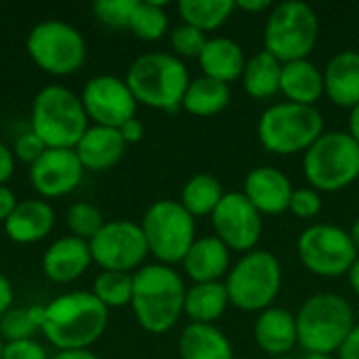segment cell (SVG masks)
I'll use <instances>...</instances> for the list:
<instances>
[{"label": "cell", "mask_w": 359, "mask_h": 359, "mask_svg": "<svg viewBox=\"0 0 359 359\" xmlns=\"http://www.w3.org/2000/svg\"><path fill=\"white\" fill-rule=\"evenodd\" d=\"M118 130H120V135H122V139H124L126 145H128V143H139V141L143 139V135H145L143 122L137 120V118H130V120L124 122Z\"/></svg>", "instance_id": "obj_43"}, {"label": "cell", "mask_w": 359, "mask_h": 359, "mask_svg": "<svg viewBox=\"0 0 359 359\" xmlns=\"http://www.w3.org/2000/svg\"><path fill=\"white\" fill-rule=\"evenodd\" d=\"M109 320V309L84 290L67 292L44 305L42 334L59 351H86L95 345Z\"/></svg>", "instance_id": "obj_1"}, {"label": "cell", "mask_w": 359, "mask_h": 359, "mask_svg": "<svg viewBox=\"0 0 359 359\" xmlns=\"http://www.w3.org/2000/svg\"><path fill=\"white\" fill-rule=\"evenodd\" d=\"M297 250L305 269L320 278L347 276L359 257L349 231L328 223L309 225L299 236Z\"/></svg>", "instance_id": "obj_12"}, {"label": "cell", "mask_w": 359, "mask_h": 359, "mask_svg": "<svg viewBox=\"0 0 359 359\" xmlns=\"http://www.w3.org/2000/svg\"><path fill=\"white\" fill-rule=\"evenodd\" d=\"M271 359H294L292 355H280V358H271Z\"/></svg>", "instance_id": "obj_52"}, {"label": "cell", "mask_w": 359, "mask_h": 359, "mask_svg": "<svg viewBox=\"0 0 359 359\" xmlns=\"http://www.w3.org/2000/svg\"><path fill=\"white\" fill-rule=\"evenodd\" d=\"M183 278L168 265H145L133 273V313L139 326L151 334L168 332L185 305Z\"/></svg>", "instance_id": "obj_2"}, {"label": "cell", "mask_w": 359, "mask_h": 359, "mask_svg": "<svg viewBox=\"0 0 359 359\" xmlns=\"http://www.w3.org/2000/svg\"><path fill=\"white\" fill-rule=\"evenodd\" d=\"M229 252L231 250L217 236L196 238L183 259V269L194 284L221 282V278L229 273Z\"/></svg>", "instance_id": "obj_22"}, {"label": "cell", "mask_w": 359, "mask_h": 359, "mask_svg": "<svg viewBox=\"0 0 359 359\" xmlns=\"http://www.w3.org/2000/svg\"><path fill=\"white\" fill-rule=\"evenodd\" d=\"M236 8L246 13H261V11H271L273 4L269 0H240L236 2Z\"/></svg>", "instance_id": "obj_46"}, {"label": "cell", "mask_w": 359, "mask_h": 359, "mask_svg": "<svg viewBox=\"0 0 359 359\" xmlns=\"http://www.w3.org/2000/svg\"><path fill=\"white\" fill-rule=\"evenodd\" d=\"M84 172L74 149H46L29 166V181L42 198H61L78 189Z\"/></svg>", "instance_id": "obj_16"}, {"label": "cell", "mask_w": 359, "mask_h": 359, "mask_svg": "<svg viewBox=\"0 0 359 359\" xmlns=\"http://www.w3.org/2000/svg\"><path fill=\"white\" fill-rule=\"evenodd\" d=\"M349 135L359 145V103L355 107H351V114H349Z\"/></svg>", "instance_id": "obj_47"}, {"label": "cell", "mask_w": 359, "mask_h": 359, "mask_svg": "<svg viewBox=\"0 0 359 359\" xmlns=\"http://www.w3.org/2000/svg\"><path fill=\"white\" fill-rule=\"evenodd\" d=\"M17 204L19 202H17L13 189H8L6 185H0V223H4L8 219V215L15 210Z\"/></svg>", "instance_id": "obj_44"}, {"label": "cell", "mask_w": 359, "mask_h": 359, "mask_svg": "<svg viewBox=\"0 0 359 359\" xmlns=\"http://www.w3.org/2000/svg\"><path fill=\"white\" fill-rule=\"evenodd\" d=\"M292 191V183L282 170L261 166L246 175L242 194L261 215H282L290 208Z\"/></svg>", "instance_id": "obj_17"}, {"label": "cell", "mask_w": 359, "mask_h": 359, "mask_svg": "<svg viewBox=\"0 0 359 359\" xmlns=\"http://www.w3.org/2000/svg\"><path fill=\"white\" fill-rule=\"evenodd\" d=\"M2 349H4V343H2V339H0V359H2Z\"/></svg>", "instance_id": "obj_53"}, {"label": "cell", "mask_w": 359, "mask_h": 359, "mask_svg": "<svg viewBox=\"0 0 359 359\" xmlns=\"http://www.w3.org/2000/svg\"><path fill=\"white\" fill-rule=\"evenodd\" d=\"M227 307L229 294L225 282H206L187 288L183 313L191 320V324H215L223 318Z\"/></svg>", "instance_id": "obj_27"}, {"label": "cell", "mask_w": 359, "mask_h": 359, "mask_svg": "<svg viewBox=\"0 0 359 359\" xmlns=\"http://www.w3.org/2000/svg\"><path fill=\"white\" fill-rule=\"evenodd\" d=\"M128 29H133V34L141 40H147V42L160 40L168 29V15L164 11V4L139 0L133 11Z\"/></svg>", "instance_id": "obj_33"}, {"label": "cell", "mask_w": 359, "mask_h": 359, "mask_svg": "<svg viewBox=\"0 0 359 359\" xmlns=\"http://www.w3.org/2000/svg\"><path fill=\"white\" fill-rule=\"evenodd\" d=\"M320 21L316 11L301 0H286L269 11L265 23V50L280 63L307 59L316 48Z\"/></svg>", "instance_id": "obj_9"}, {"label": "cell", "mask_w": 359, "mask_h": 359, "mask_svg": "<svg viewBox=\"0 0 359 359\" xmlns=\"http://www.w3.org/2000/svg\"><path fill=\"white\" fill-rule=\"evenodd\" d=\"M294 318L299 345L307 353L320 355L337 353L355 326L351 303L334 292H320L309 297Z\"/></svg>", "instance_id": "obj_4"}, {"label": "cell", "mask_w": 359, "mask_h": 359, "mask_svg": "<svg viewBox=\"0 0 359 359\" xmlns=\"http://www.w3.org/2000/svg\"><path fill=\"white\" fill-rule=\"evenodd\" d=\"M324 95L339 107H355L359 103V53H337L324 72Z\"/></svg>", "instance_id": "obj_23"}, {"label": "cell", "mask_w": 359, "mask_h": 359, "mask_svg": "<svg viewBox=\"0 0 359 359\" xmlns=\"http://www.w3.org/2000/svg\"><path fill=\"white\" fill-rule=\"evenodd\" d=\"M124 149H126V143L118 128H107V126H97V124L88 126L84 137L74 147L84 170H90V172H103V170L114 168L124 156Z\"/></svg>", "instance_id": "obj_19"}, {"label": "cell", "mask_w": 359, "mask_h": 359, "mask_svg": "<svg viewBox=\"0 0 359 359\" xmlns=\"http://www.w3.org/2000/svg\"><path fill=\"white\" fill-rule=\"evenodd\" d=\"M255 341L259 349L271 358L288 355L299 345L297 318L284 307H269L261 311L255 324Z\"/></svg>", "instance_id": "obj_20"}, {"label": "cell", "mask_w": 359, "mask_h": 359, "mask_svg": "<svg viewBox=\"0 0 359 359\" xmlns=\"http://www.w3.org/2000/svg\"><path fill=\"white\" fill-rule=\"evenodd\" d=\"M349 236H351V240H353V244H355V248H358L359 252V217L353 221V225L349 229Z\"/></svg>", "instance_id": "obj_50"}, {"label": "cell", "mask_w": 359, "mask_h": 359, "mask_svg": "<svg viewBox=\"0 0 359 359\" xmlns=\"http://www.w3.org/2000/svg\"><path fill=\"white\" fill-rule=\"evenodd\" d=\"M337 359H359V324L353 326V330L337 351Z\"/></svg>", "instance_id": "obj_42"}, {"label": "cell", "mask_w": 359, "mask_h": 359, "mask_svg": "<svg viewBox=\"0 0 359 359\" xmlns=\"http://www.w3.org/2000/svg\"><path fill=\"white\" fill-rule=\"evenodd\" d=\"M124 82L137 103L162 111H177L189 86L185 63L170 53H145L133 61Z\"/></svg>", "instance_id": "obj_3"}, {"label": "cell", "mask_w": 359, "mask_h": 359, "mask_svg": "<svg viewBox=\"0 0 359 359\" xmlns=\"http://www.w3.org/2000/svg\"><path fill=\"white\" fill-rule=\"evenodd\" d=\"M229 99H231L229 84L200 76L189 82L181 107L185 111H189L191 116L210 118V116H217L219 111H223L229 105Z\"/></svg>", "instance_id": "obj_28"}, {"label": "cell", "mask_w": 359, "mask_h": 359, "mask_svg": "<svg viewBox=\"0 0 359 359\" xmlns=\"http://www.w3.org/2000/svg\"><path fill=\"white\" fill-rule=\"evenodd\" d=\"M29 128L48 149H74L88 130V116L80 97L65 86L50 84L32 103Z\"/></svg>", "instance_id": "obj_5"}, {"label": "cell", "mask_w": 359, "mask_h": 359, "mask_svg": "<svg viewBox=\"0 0 359 359\" xmlns=\"http://www.w3.org/2000/svg\"><path fill=\"white\" fill-rule=\"evenodd\" d=\"M225 191L217 177L212 175H196L191 177L181 191V204L183 208L196 219V217H208L215 212L219 202L223 200Z\"/></svg>", "instance_id": "obj_30"}, {"label": "cell", "mask_w": 359, "mask_h": 359, "mask_svg": "<svg viewBox=\"0 0 359 359\" xmlns=\"http://www.w3.org/2000/svg\"><path fill=\"white\" fill-rule=\"evenodd\" d=\"M48 147L44 145V141L29 128V130H25V133H21L17 139H15V145H13V154H15V158H19L21 162H25V164H34L44 151H46Z\"/></svg>", "instance_id": "obj_39"}, {"label": "cell", "mask_w": 359, "mask_h": 359, "mask_svg": "<svg viewBox=\"0 0 359 359\" xmlns=\"http://www.w3.org/2000/svg\"><path fill=\"white\" fill-rule=\"evenodd\" d=\"M27 53L32 61L46 74L67 76L82 67L86 59V42L82 34L65 21H42L27 36Z\"/></svg>", "instance_id": "obj_11"}, {"label": "cell", "mask_w": 359, "mask_h": 359, "mask_svg": "<svg viewBox=\"0 0 359 359\" xmlns=\"http://www.w3.org/2000/svg\"><path fill=\"white\" fill-rule=\"evenodd\" d=\"M141 229L149 255H154L160 265L168 267L183 263L187 250L196 242V221L183 204L175 200L154 202L141 221Z\"/></svg>", "instance_id": "obj_10"}, {"label": "cell", "mask_w": 359, "mask_h": 359, "mask_svg": "<svg viewBox=\"0 0 359 359\" xmlns=\"http://www.w3.org/2000/svg\"><path fill=\"white\" fill-rule=\"evenodd\" d=\"M198 61L206 78H212L225 84L242 78L244 67H246V57H244L242 46L236 40L223 38V36L208 38Z\"/></svg>", "instance_id": "obj_25"}, {"label": "cell", "mask_w": 359, "mask_h": 359, "mask_svg": "<svg viewBox=\"0 0 359 359\" xmlns=\"http://www.w3.org/2000/svg\"><path fill=\"white\" fill-rule=\"evenodd\" d=\"M44 307H11L4 316H0V339L2 343L27 341L36 332L42 330Z\"/></svg>", "instance_id": "obj_32"}, {"label": "cell", "mask_w": 359, "mask_h": 359, "mask_svg": "<svg viewBox=\"0 0 359 359\" xmlns=\"http://www.w3.org/2000/svg\"><path fill=\"white\" fill-rule=\"evenodd\" d=\"M349 284H351V290L355 292L359 297V257H358V261L353 263V267L349 269Z\"/></svg>", "instance_id": "obj_49"}, {"label": "cell", "mask_w": 359, "mask_h": 359, "mask_svg": "<svg viewBox=\"0 0 359 359\" xmlns=\"http://www.w3.org/2000/svg\"><path fill=\"white\" fill-rule=\"evenodd\" d=\"M301 359H337V358H332V355H320V353H307V355H303Z\"/></svg>", "instance_id": "obj_51"}, {"label": "cell", "mask_w": 359, "mask_h": 359, "mask_svg": "<svg viewBox=\"0 0 359 359\" xmlns=\"http://www.w3.org/2000/svg\"><path fill=\"white\" fill-rule=\"evenodd\" d=\"M181 359H233L229 339L215 324H187L179 339Z\"/></svg>", "instance_id": "obj_26"}, {"label": "cell", "mask_w": 359, "mask_h": 359, "mask_svg": "<svg viewBox=\"0 0 359 359\" xmlns=\"http://www.w3.org/2000/svg\"><path fill=\"white\" fill-rule=\"evenodd\" d=\"M93 294L107 307L120 309L133 301V273L101 271L93 284Z\"/></svg>", "instance_id": "obj_34"}, {"label": "cell", "mask_w": 359, "mask_h": 359, "mask_svg": "<svg viewBox=\"0 0 359 359\" xmlns=\"http://www.w3.org/2000/svg\"><path fill=\"white\" fill-rule=\"evenodd\" d=\"M137 2L139 0H97L93 4V13L109 27H128Z\"/></svg>", "instance_id": "obj_36"}, {"label": "cell", "mask_w": 359, "mask_h": 359, "mask_svg": "<svg viewBox=\"0 0 359 359\" xmlns=\"http://www.w3.org/2000/svg\"><path fill=\"white\" fill-rule=\"evenodd\" d=\"M303 172L316 191H341L359 179V145L349 133H324L305 151Z\"/></svg>", "instance_id": "obj_7"}, {"label": "cell", "mask_w": 359, "mask_h": 359, "mask_svg": "<svg viewBox=\"0 0 359 359\" xmlns=\"http://www.w3.org/2000/svg\"><path fill=\"white\" fill-rule=\"evenodd\" d=\"M236 11L233 0H181L179 13L183 23L208 34L219 29Z\"/></svg>", "instance_id": "obj_31"}, {"label": "cell", "mask_w": 359, "mask_h": 359, "mask_svg": "<svg viewBox=\"0 0 359 359\" xmlns=\"http://www.w3.org/2000/svg\"><path fill=\"white\" fill-rule=\"evenodd\" d=\"M280 76L282 63L267 50H261L246 61L242 82L252 99H269L280 93Z\"/></svg>", "instance_id": "obj_29"}, {"label": "cell", "mask_w": 359, "mask_h": 359, "mask_svg": "<svg viewBox=\"0 0 359 359\" xmlns=\"http://www.w3.org/2000/svg\"><path fill=\"white\" fill-rule=\"evenodd\" d=\"M297 219H313L322 210V196L313 187H299L292 191L290 198V208H288Z\"/></svg>", "instance_id": "obj_38"}, {"label": "cell", "mask_w": 359, "mask_h": 359, "mask_svg": "<svg viewBox=\"0 0 359 359\" xmlns=\"http://www.w3.org/2000/svg\"><path fill=\"white\" fill-rule=\"evenodd\" d=\"M225 288L229 305L242 311H265L273 307L282 290V265L269 250L246 252L227 273Z\"/></svg>", "instance_id": "obj_8"}, {"label": "cell", "mask_w": 359, "mask_h": 359, "mask_svg": "<svg viewBox=\"0 0 359 359\" xmlns=\"http://www.w3.org/2000/svg\"><path fill=\"white\" fill-rule=\"evenodd\" d=\"M2 359H50L46 349L34 341V339H27V341H17V343H4V349H2Z\"/></svg>", "instance_id": "obj_40"}, {"label": "cell", "mask_w": 359, "mask_h": 359, "mask_svg": "<svg viewBox=\"0 0 359 359\" xmlns=\"http://www.w3.org/2000/svg\"><path fill=\"white\" fill-rule=\"evenodd\" d=\"M210 219L215 236L229 250L244 255L257 250V244L263 233V219L242 191L225 194Z\"/></svg>", "instance_id": "obj_14"}, {"label": "cell", "mask_w": 359, "mask_h": 359, "mask_svg": "<svg viewBox=\"0 0 359 359\" xmlns=\"http://www.w3.org/2000/svg\"><path fill=\"white\" fill-rule=\"evenodd\" d=\"M50 359H99V358L86 349V351H59V353H55Z\"/></svg>", "instance_id": "obj_48"}, {"label": "cell", "mask_w": 359, "mask_h": 359, "mask_svg": "<svg viewBox=\"0 0 359 359\" xmlns=\"http://www.w3.org/2000/svg\"><path fill=\"white\" fill-rule=\"evenodd\" d=\"M90 246L86 240L65 236L55 240L42 257V271L55 284H67L78 280L90 267Z\"/></svg>", "instance_id": "obj_18"}, {"label": "cell", "mask_w": 359, "mask_h": 359, "mask_svg": "<svg viewBox=\"0 0 359 359\" xmlns=\"http://www.w3.org/2000/svg\"><path fill=\"white\" fill-rule=\"evenodd\" d=\"M13 305V286L11 282L0 273V316H4Z\"/></svg>", "instance_id": "obj_45"}, {"label": "cell", "mask_w": 359, "mask_h": 359, "mask_svg": "<svg viewBox=\"0 0 359 359\" xmlns=\"http://www.w3.org/2000/svg\"><path fill=\"white\" fill-rule=\"evenodd\" d=\"M93 263L103 271L130 273L141 267L149 255L141 225L133 221H109L88 242Z\"/></svg>", "instance_id": "obj_13"}, {"label": "cell", "mask_w": 359, "mask_h": 359, "mask_svg": "<svg viewBox=\"0 0 359 359\" xmlns=\"http://www.w3.org/2000/svg\"><path fill=\"white\" fill-rule=\"evenodd\" d=\"M105 225L103 215L97 206L88 204V202H78L67 210V227L72 231V236L90 242L99 229Z\"/></svg>", "instance_id": "obj_35"}, {"label": "cell", "mask_w": 359, "mask_h": 359, "mask_svg": "<svg viewBox=\"0 0 359 359\" xmlns=\"http://www.w3.org/2000/svg\"><path fill=\"white\" fill-rule=\"evenodd\" d=\"M15 172V154L8 145L0 141V185H4Z\"/></svg>", "instance_id": "obj_41"}, {"label": "cell", "mask_w": 359, "mask_h": 359, "mask_svg": "<svg viewBox=\"0 0 359 359\" xmlns=\"http://www.w3.org/2000/svg\"><path fill=\"white\" fill-rule=\"evenodd\" d=\"M55 225V212L44 200H23L4 221V233L17 244H36L44 240Z\"/></svg>", "instance_id": "obj_21"}, {"label": "cell", "mask_w": 359, "mask_h": 359, "mask_svg": "<svg viewBox=\"0 0 359 359\" xmlns=\"http://www.w3.org/2000/svg\"><path fill=\"white\" fill-rule=\"evenodd\" d=\"M257 133L261 145L271 154H305L324 135V118L311 105L284 101L263 111Z\"/></svg>", "instance_id": "obj_6"}, {"label": "cell", "mask_w": 359, "mask_h": 359, "mask_svg": "<svg viewBox=\"0 0 359 359\" xmlns=\"http://www.w3.org/2000/svg\"><path fill=\"white\" fill-rule=\"evenodd\" d=\"M280 93L299 105H316L324 95V72L309 59L282 63Z\"/></svg>", "instance_id": "obj_24"}, {"label": "cell", "mask_w": 359, "mask_h": 359, "mask_svg": "<svg viewBox=\"0 0 359 359\" xmlns=\"http://www.w3.org/2000/svg\"><path fill=\"white\" fill-rule=\"evenodd\" d=\"M206 42H208V36L187 23H183L170 32V44L179 57H196L198 59L202 55Z\"/></svg>", "instance_id": "obj_37"}, {"label": "cell", "mask_w": 359, "mask_h": 359, "mask_svg": "<svg viewBox=\"0 0 359 359\" xmlns=\"http://www.w3.org/2000/svg\"><path fill=\"white\" fill-rule=\"evenodd\" d=\"M82 107L88 120H95L97 126L120 128L124 122L135 118L137 99L133 97L128 84L116 76H95L84 84Z\"/></svg>", "instance_id": "obj_15"}]
</instances>
